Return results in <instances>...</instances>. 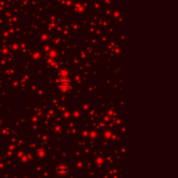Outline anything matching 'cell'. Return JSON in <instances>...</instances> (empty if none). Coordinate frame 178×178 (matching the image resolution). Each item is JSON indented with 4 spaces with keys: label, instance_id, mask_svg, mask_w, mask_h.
Masks as SVG:
<instances>
[{
    "label": "cell",
    "instance_id": "obj_1",
    "mask_svg": "<svg viewBox=\"0 0 178 178\" xmlns=\"http://www.w3.org/2000/svg\"><path fill=\"white\" fill-rule=\"evenodd\" d=\"M71 85V83L69 79L67 78H61L59 81L58 82V86L61 89H68Z\"/></svg>",
    "mask_w": 178,
    "mask_h": 178
}]
</instances>
